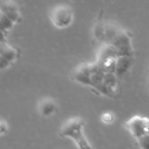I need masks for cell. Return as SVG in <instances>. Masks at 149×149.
<instances>
[{
  "instance_id": "obj_4",
  "label": "cell",
  "mask_w": 149,
  "mask_h": 149,
  "mask_svg": "<svg viewBox=\"0 0 149 149\" xmlns=\"http://www.w3.org/2000/svg\"><path fill=\"white\" fill-rule=\"evenodd\" d=\"M1 68H7L16 59L17 52L5 42H1Z\"/></svg>"
},
{
  "instance_id": "obj_2",
  "label": "cell",
  "mask_w": 149,
  "mask_h": 149,
  "mask_svg": "<svg viewBox=\"0 0 149 149\" xmlns=\"http://www.w3.org/2000/svg\"><path fill=\"white\" fill-rule=\"evenodd\" d=\"M51 18L52 22L57 28H66L72 23V10L68 6H58L52 11Z\"/></svg>"
},
{
  "instance_id": "obj_14",
  "label": "cell",
  "mask_w": 149,
  "mask_h": 149,
  "mask_svg": "<svg viewBox=\"0 0 149 149\" xmlns=\"http://www.w3.org/2000/svg\"><path fill=\"white\" fill-rule=\"evenodd\" d=\"M0 20H1V32L6 31L9 30L13 27L14 22L13 20H10V18L4 15L3 13H1V17H0Z\"/></svg>"
},
{
  "instance_id": "obj_7",
  "label": "cell",
  "mask_w": 149,
  "mask_h": 149,
  "mask_svg": "<svg viewBox=\"0 0 149 149\" xmlns=\"http://www.w3.org/2000/svg\"><path fill=\"white\" fill-rule=\"evenodd\" d=\"M74 79L84 85H92L90 76V64H84L76 70L74 74Z\"/></svg>"
},
{
  "instance_id": "obj_3",
  "label": "cell",
  "mask_w": 149,
  "mask_h": 149,
  "mask_svg": "<svg viewBox=\"0 0 149 149\" xmlns=\"http://www.w3.org/2000/svg\"><path fill=\"white\" fill-rule=\"evenodd\" d=\"M111 44L114 45L119 51V56H133L134 51L131 45V38L129 33L121 30L114 40Z\"/></svg>"
},
{
  "instance_id": "obj_10",
  "label": "cell",
  "mask_w": 149,
  "mask_h": 149,
  "mask_svg": "<svg viewBox=\"0 0 149 149\" xmlns=\"http://www.w3.org/2000/svg\"><path fill=\"white\" fill-rule=\"evenodd\" d=\"M121 29L116 27V26L112 24L105 25L104 27V38L103 42L105 44H111L115 38L117 36Z\"/></svg>"
},
{
  "instance_id": "obj_16",
  "label": "cell",
  "mask_w": 149,
  "mask_h": 149,
  "mask_svg": "<svg viewBox=\"0 0 149 149\" xmlns=\"http://www.w3.org/2000/svg\"><path fill=\"white\" fill-rule=\"evenodd\" d=\"M1 13L4 15L7 16L8 18H10V20H13L14 23L20 20V14L18 13V10H8V11L5 12H1Z\"/></svg>"
},
{
  "instance_id": "obj_12",
  "label": "cell",
  "mask_w": 149,
  "mask_h": 149,
  "mask_svg": "<svg viewBox=\"0 0 149 149\" xmlns=\"http://www.w3.org/2000/svg\"><path fill=\"white\" fill-rule=\"evenodd\" d=\"M56 105L55 102L49 99H46L40 103L39 111L44 116H49L53 114L56 111Z\"/></svg>"
},
{
  "instance_id": "obj_15",
  "label": "cell",
  "mask_w": 149,
  "mask_h": 149,
  "mask_svg": "<svg viewBox=\"0 0 149 149\" xmlns=\"http://www.w3.org/2000/svg\"><path fill=\"white\" fill-rule=\"evenodd\" d=\"M137 141L141 148L149 149V132H146L144 135L138 137Z\"/></svg>"
},
{
  "instance_id": "obj_9",
  "label": "cell",
  "mask_w": 149,
  "mask_h": 149,
  "mask_svg": "<svg viewBox=\"0 0 149 149\" xmlns=\"http://www.w3.org/2000/svg\"><path fill=\"white\" fill-rule=\"evenodd\" d=\"M119 56V51L114 45L112 44H105L99 51L97 61H103L110 58H117Z\"/></svg>"
},
{
  "instance_id": "obj_13",
  "label": "cell",
  "mask_w": 149,
  "mask_h": 149,
  "mask_svg": "<svg viewBox=\"0 0 149 149\" xmlns=\"http://www.w3.org/2000/svg\"><path fill=\"white\" fill-rule=\"evenodd\" d=\"M117 58H110V59L97 61V62L101 65L106 72H114L116 68V63Z\"/></svg>"
},
{
  "instance_id": "obj_5",
  "label": "cell",
  "mask_w": 149,
  "mask_h": 149,
  "mask_svg": "<svg viewBox=\"0 0 149 149\" xmlns=\"http://www.w3.org/2000/svg\"><path fill=\"white\" fill-rule=\"evenodd\" d=\"M127 127L132 135L135 138H138V137L148 132L149 126L143 119H141V117H134L128 122Z\"/></svg>"
},
{
  "instance_id": "obj_8",
  "label": "cell",
  "mask_w": 149,
  "mask_h": 149,
  "mask_svg": "<svg viewBox=\"0 0 149 149\" xmlns=\"http://www.w3.org/2000/svg\"><path fill=\"white\" fill-rule=\"evenodd\" d=\"M106 71L97 62L90 64V76H91V87L95 88L97 85L103 82Z\"/></svg>"
},
{
  "instance_id": "obj_1",
  "label": "cell",
  "mask_w": 149,
  "mask_h": 149,
  "mask_svg": "<svg viewBox=\"0 0 149 149\" xmlns=\"http://www.w3.org/2000/svg\"><path fill=\"white\" fill-rule=\"evenodd\" d=\"M82 120L79 118H72L65 123L61 129L60 135L63 138H71L80 148H90L89 144L83 133Z\"/></svg>"
},
{
  "instance_id": "obj_11",
  "label": "cell",
  "mask_w": 149,
  "mask_h": 149,
  "mask_svg": "<svg viewBox=\"0 0 149 149\" xmlns=\"http://www.w3.org/2000/svg\"><path fill=\"white\" fill-rule=\"evenodd\" d=\"M119 78L114 72H106L103 81L109 87L112 95L114 94L117 90L118 85H119Z\"/></svg>"
},
{
  "instance_id": "obj_6",
  "label": "cell",
  "mask_w": 149,
  "mask_h": 149,
  "mask_svg": "<svg viewBox=\"0 0 149 149\" xmlns=\"http://www.w3.org/2000/svg\"><path fill=\"white\" fill-rule=\"evenodd\" d=\"M132 61H133L132 56L122 55V56L118 57L116 59L115 74L119 79L125 76L129 71L132 64Z\"/></svg>"
}]
</instances>
